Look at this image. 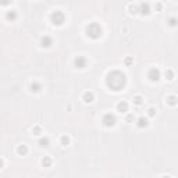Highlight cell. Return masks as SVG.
<instances>
[{"label":"cell","mask_w":178,"mask_h":178,"mask_svg":"<svg viewBox=\"0 0 178 178\" xmlns=\"http://www.w3.org/2000/svg\"><path fill=\"white\" fill-rule=\"evenodd\" d=\"M106 85L113 92H120L127 85V75L120 70L110 71L106 75Z\"/></svg>","instance_id":"6da1fadb"},{"label":"cell","mask_w":178,"mask_h":178,"mask_svg":"<svg viewBox=\"0 0 178 178\" xmlns=\"http://www.w3.org/2000/svg\"><path fill=\"white\" fill-rule=\"evenodd\" d=\"M85 34L89 39L96 41V39H99L100 36L103 35V28H102V25H100L99 22H91V24L86 25Z\"/></svg>","instance_id":"7a4b0ae2"},{"label":"cell","mask_w":178,"mask_h":178,"mask_svg":"<svg viewBox=\"0 0 178 178\" xmlns=\"http://www.w3.org/2000/svg\"><path fill=\"white\" fill-rule=\"evenodd\" d=\"M50 21L53 22L54 25L60 27V25H63L65 22V14L63 11H60V10H56V11H53L50 14Z\"/></svg>","instance_id":"3957f363"},{"label":"cell","mask_w":178,"mask_h":178,"mask_svg":"<svg viewBox=\"0 0 178 178\" xmlns=\"http://www.w3.org/2000/svg\"><path fill=\"white\" fill-rule=\"evenodd\" d=\"M102 122H103L104 127L111 128V127L115 125V122H117V117H115L113 113H106L103 117H102Z\"/></svg>","instance_id":"277c9868"},{"label":"cell","mask_w":178,"mask_h":178,"mask_svg":"<svg viewBox=\"0 0 178 178\" xmlns=\"http://www.w3.org/2000/svg\"><path fill=\"white\" fill-rule=\"evenodd\" d=\"M148 78L152 82H157L159 79L162 78V71L159 68H150L149 71H148Z\"/></svg>","instance_id":"5b68a950"},{"label":"cell","mask_w":178,"mask_h":178,"mask_svg":"<svg viewBox=\"0 0 178 178\" xmlns=\"http://www.w3.org/2000/svg\"><path fill=\"white\" fill-rule=\"evenodd\" d=\"M74 65H75V68H78V70H84V68H86V65H88V58H86L85 56L75 57Z\"/></svg>","instance_id":"8992f818"},{"label":"cell","mask_w":178,"mask_h":178,"mask_svg":"<svg viewBox=\"0 0 178 178\" xmlns=\"http://www.w3.org/2000/svg\"><path fill=\"white\" fill-rule=\"evenodd\" d=\"M53 45V38L49 35H45L42 36V39H41V46L42 47H50Z\"/></svg>","instance_id":"52a82bcc"},{"label":"cell","mask_w":178,"mask_h":178,"mask_svg":"<svg viewBox=\"0 0 178 178\" xmlns=\"http://www.w3.org/2000/svg\"><path fill=\"white\" fill-rule=\"evenodd\" d=\"M139 11L143 15H149L150 14V4L149 3H139Z\"/></svg>","instance_id":"ba28073f"},{"label":"cell","mask_w":178,"mask_h":178,"mask_svg":"<svg viewBox=\"0 0 178 178\" xmlns=\"http://www.w3.org/2000/svg\"><path fill=\"white\" fill-rule=\"evenodd\" d=\"M117 111L118 113H127L128 111V103L125 100H121L118 104H117Z\"/></svg>","instance_id":"9c48e42d"},{"label":"cell","mask_w":178,"mask_h":178,"mask_svg":"<svg viewBox=\"0 0 178 178\" xmlns=\"http://www.w3.org/2000/svg\"><path fill=\"white\" fill-rule=\"evenodd\" d=\"M148 124H149V121H148V118H146V117H139V118L136 120V125H138V128H146V127H148Z\"/></svg>","instance_id":"30bf717a"},{"label":"cell","mask_w":178,"mask_h":178,"mask_svg":"<svg viewBox=\"0 0 178 178\" xmlns=\"http://www.w3.org/2000/svg\"><path fill=\"white\" fill-rule=\"evenodd\" d=\"M82 99H84V102L85 103H92L93 100H95V95H93V92H91V91H88V92L84 93V96H82Z\"/></svg>","instance_id":"8fae6325"},{"label":"cell","mask_w":178,"mask_h":178,"mask_svg":"<svg viewBox=\"0 0 178 178\" xmlns=\"http://www.w3.org/2000/svg\"><path fill=\"white\" fill-rule=\"evenodd\" d=\"M29 89L32 91V92H41V89H42V84H39V82H36V81H34V82H31V85H29Z\"/></svg>","instance_id":"7c38bea8"},{"label":"cell","mask_w":178,"mask_h":178,"mask_svg":"<svg viewBox=\"0 0 178 178\" xmlns=\"http://www.w3.org/2000/svg\"><path fill=\"white\" fill-rule=\"evenodd\" d=\"M17 153H18L20 156H25V155L28 153V146L24 145V143H22V145H18V146H17Z\"/></svg>","instance_id":"4fadbf2b"},{"label":"cell","mask_w":178,"mask_h":178,"mask_svg":"<svg viewBox=\"0 0 178 178\" xmlns=\"http://www.w3.org/2000/svg\"><path fill=\"white\" fill-rule=\"evenodd\" d=\"M166 102H167V104H170V106H177L178 104V98L175 96V95H170V96H167Z\"/></svg>","instance_id":"5bb4252c"},{"label":"cell","mask_w":178,"mask_h":178,"mask_svg":"<svg viewBox=\"0 0 178 178\" xmlns=\"http://www.w3.org/2000/svg\"><path fill=\"white\" fill-rule=\"evenodd\" d=\"M38 143H39V146L41 148H47L50 143V139L47 138V136H43V138H41L39 141H38Z\"/></svg>","instance_id":"9a60e30c"},{"label":"cell","mask_w":178,"mask_h":178,"mask_svg":"<svg viewBox=\"0 0 178 178\" xmlns=\"http://www.w3.org/2000/svg\"><path fill=\"white\" fill-rule=\"evenodd\" d=\"M6 18H7L8 21H15L17 20V13L13 11V10H10V11H7V14H6Z\"/></svg>","instance_id":"2e32d148"},{"label":"cell","mask_w":178,"mask_h":178,"mask_svg":"<svg viewBox=\"0 0 178 178\" xmlns=\"http://www.w3.org/2000/svg\"><path fill=\"white\" fill-rule=\"evenodd\" d=\"M164 77H166L167 81H173V79H174V71L170 70V68H167V70L164 71Z\"/></svg>","instance_id":"e0dca14e"},{"label":"cell","mask_w":178,"mask_h":178,"mask_svg":"<svg viewBox=\"0 0 178 178\" xmlns=\"http://www.w3.org/2000/svg\"><path fill=\"white\" fill-rule=\"evenodd\" d=\"M167 24H168L170 27H173V28H175V27H178V18L177 17H170V18L167 20Z\"/></svg>","instance_id":"ac0fdd59"},{"label":"cell","mask_w":178,"mask_h":178,"mask_svg":"<svg viewBox=\"0 0 178 178\" xmlns=\"http://www.w3.org/2000/svg\"><path fill=\"white\" fill-rule=\"evenodd\" d=\"M52 163H53V160H52L49 156H45L42 159V166H43V167H50V166H52Z\"/></svg>","instance_id":"d6986e66"},{"label":"cell","mask_w":178,"mask_h":178,"mask_svg":"<svg viewBox=\"0 0 178 178\" xmlns=\"http://www.w3.org/2000/svg\"><path fill=\"white\" fill-rule=\"evenodd\" d=\"M132 102H134V104H135V106H141V104L143 103V98L141 96V95H136V96H134Z\"/></svg>","instance_id":"ffe728a7"},{"label":"cell","mask_w":178,"mask_h":178,"mask_svg":"<svg viewBox=\"0 0 178 178\" xmlns=\"http://www.w3.org/2000/svg\"><path fill=\"white\" fill-rule=\"evenodd\" d=\"M60 143H61L63 146H68V145H70V138L67 135H63L60 138Z\"/></svg>","instance_id":"44dd1931"},{"label":"cell","mask_w":178,"mask_h":178,"mask_svg":"<svg viewBox=\"0 0 178 178\" xmlns=\"http://www.w3.org/2000/svg\"><path fill=\"white\" fill-rule=\"evenodd\" d=\"M32 134H34V135H41V134H42V127H41V125H35V127L32 128Z\"/></svg>","instance_id":"7402d4cb"},{"label":"cell","mask_w":178,"mask_h":178,"mask_svg":"<svg viewBox=\"0 0 178 178\" xmlns=\"http://www.w3.org/2000/svg\"><path fill=\"white\" fill-rule=\"evenodd\" d=\"M139 11V6H134V4H129V13L131 14H136Z\"/></svg>","instance_id":"603a6c76"},{"label":"cell","mask_w":178,"mask_h":178,"mask_svg":"<svg viewBox=\"0 0 178 178\" xmlns=\"http://www.w3.org/2000/svg\"><path fill=\"white\" fill-rule=\"evenodd\" d=\"M148 114H149V117H155L156 115V109L155 107H150L149 110H148Z\"/></svg>","instance_id":"cb8c5ba5"},{"label":"cell","mask_w":178,"mask_h":178,"mask_svg":"<svg viewBox=\"0 0 178 178\" xmlns=\"http://www.w3.org/2000/svg\"><path fill=\"white\" fill-rule=\"evenodd\" d=\"M125 121H127V122H132V121H134V114H127Z\"/></svg>","instance_id":"d4e9b609"},{"label":"cell","mask_w":178,"mask_h":178,"mask_svg":"<svg viewBox=\"0 0 178 178\" xmlns=\"http://www.w3.org/2000/svg\"><path fill=\"white\" fill-rule=\"evenodd\" d=\"M124 63H125V65H131L132 64V57H125V60H124Z\"/></svg>","instance_id":"484cf974"},{"label":"cell","mask_w":178,"mask_h":178,"mask_svg":"<svg viewBox=\"0 0 178 178\" xmlns=\"http://www.w3.org/2000/svg\"><path fill=\"white\" fill-rule=\"evenodd\" d=\"M162 7H163V4H162V3H157V4H156V8H157V10H162Z\"/></svg>","instance_id":"4316f807"},{"label":"cell","mask_w":178,"mask_h":178,"mask_svg":"<svg viewBox=\"0 0 178 178\" xmlns=\"http://www.w3.org/2000/svg\"><path fill=\"white\" fill-rule=\"evenodd\" d=\"M162 178H171V177H170V175H163Z\"/></svg>","instance_id":"83f0119b"}]
</instances>
